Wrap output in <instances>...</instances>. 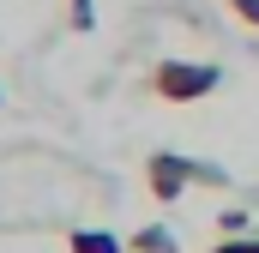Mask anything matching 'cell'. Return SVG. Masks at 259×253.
Instances as JSON below:
<instances>
[{"instance_id":"1","label":"cell","mask_w":259,"mask_h":253,"mask_svg":"<svg viewBox=\"0 0 259 253\" xmlns=\"http://www.w3.org/2000/svg\"><path fill=\"white\" fill-rule=\"evenodd\" d=\"M217 85H223V66H211V61H157L145 72V91H151L157 103H175V109L211 97Z\"/></svg>"},{"instance_id":"2","label":"cell","mask_w":259,"mask_h":253,"mask_svg":"<svg viewBox=\"0 0 259 253\" xmlns=\"http://www.w3.org/2000/svg\"><path fill=\"white\" fill-rule=\"evenodd\" d=\"M187 181H193V163L187 157H175V151H151L145 157V187H151L157 205H175L187 193Z\"/></svg>"},{"instance_id":"3","label":"cell","mask_w":259,"mask_h":253,"mask_svg":"<svg viewBox=\"0 0 259 253\" xmlns=\"http://www.w3.org/2000/svg\"><path fill=\"white\" fill-rule=\"evenodd\" d=\"M66 253H121V241L109 229H72L66 235Z\"/></svg>"},{"instance_id":"4","label":"cell","mask_w":259,"mask_h":253,"mask_svg":"<svg viewBox=\"0 0 259 253\" xmlns=\"http://www.w3.org/2000/svg\"><path fill=\"white\" fill-rule=\"evenodd\" d=\"M127 247H133V253H181V247H175V235H169L163 223H145V229L133 235Z\"/></svg>"},{"instance_id":"5","label":"cell","mask_w":259,"mask_h":253,"mask_svg":"<svg viewBox=\"0 0 259 253\" xmlns=\"http://www.w3.org/2000/svg\"><path fill=\"white\" fill-rule=\"evenodd\" d=\"M66 24H72V30H91V24H97V6H91V0H72Z\"/></svg>"},{"instance_id":"6","label":"cell","mask_w":259,"mask_h":253,"mask_svg":"<svg viewBox=\"0 0 259 253\" xmlns=\"http://www.w3.org/2000/svg\"><path fill=\"white\" fill-rule=\"evenodd\" d=\"M211 253H259V235H229V241H217Z\"/></svg>"},{"instance_id":"7","label":"cell","mask_w":259,"mask_h":253,"mask_svg":"<svg viewBox=\"0 0 259 253\" xmlns=\"http://www.w3.org/2000/svg\"><path fill=\"white\" fill-rule=\"evenodd\" d=\"M223 6H229L241 24H253V30H259V0H223Z\"/></svg>"},{"instance_id":"8","label":"cell","mask_w":259,"mask_h":253,"mask_svg":"<svg viewBox=\"0 0 259 253\" xmlns=\"http://www.w3.org/2000/svg\"><path fill=\"white\" fill-rule=\"evenodd\" d=\"M217 229H223V235H241V229H247V211H223Z\"/></svg>"}]
</instances>
